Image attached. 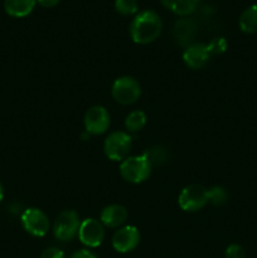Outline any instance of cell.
I'll return each instance as SVG.
<instances>
[{
	"instance_id": "obj_24",
	"label": "cell",
	"mask_w": 257,
	"mask_h": 258,
	"mask_svg": "<svg viewBox=\"0 0 257 258\" xmlns=\"http://www.w3.org/2000/svg\"><path fill=\"white\" fill-rule=\"evenodd\" d=\"M38 4L44 8H53L59 3V0H37Z\"/></svg>"
},
{
	"instance_id": "obj_6",
	"label": "cell",
	"mask_w": 257,
	"mask_h": 258,
	"mask_svg": "<svg viewBox=\"0 0 257 258\" xmlns=\"http://www.w3.org/2000/svg\"><path fill=\"white\" fill-rule=\"evenodd\" d=\"M141 95V87L138 81L133 77H120L113 82L112 96L121 105H131L139 100Z\"/></svg>"
},
{
	"instance_id": "obj_4",
	"label": "cell",
	"mask_w": 257,
	"mask_h": 258,
	"mask_svg": "<svg viewBox=\"0 0 257 258\" xmlns=\"http://www.w3.org/2000/svg\"><path fill=\"white\" fill-rule=\"evenodd\" d=\"M80 216L76 211H63L58 214L53 226L55 238L67 242L75 238L80 231Z\"/></svg>"
},
{
	"instance_id": "obj_21",
	"label": "cell",
	"mask_w": 257,
	"mask_h": 258,
	"mask_svg": "<svg viewBox=\"0 0 257 258\" xmlns=\"http://www.w3.org/2000/svg\"><path fill=\"white\" fill-rule=\"evenodd\" d=\"M224 256L226 258H246V252L239 244L234 243L227 247Z\"/></svg>"
},
{
	"instance_id": "obj_16",
	"label": "cell",
	"mask_w": 257,
	"mask_h": 258,
	"mask_svg": "<svg viewBox=\"0 0 257 258\" xmlns=\"http://www.w3.org/2000/svg\"><path fill=\"white\" fill-rule=\"evenodd\" d=\"M145 123H146L145 112L140 110H135L131 113H128V116L126 117L125 127L126 130L130 131V133H138V131L143 130Z\"/></svg>"
},
{
	"instance_id": "obj_11",
	"label": "cell",
	"mask_w": 257,
	"mask_h": 258,
	"mask_svg": "<svg viewBox=\"0 0 257 258\" xmlns=\"http://www.w3.org/2000/svg\"><path fill=\"white\" fill-rule=\"evenodd\" d=\"M211 57L212 55L207 48V44H202V43L189 45L183 53V59L185 64L193 70H199V68L204 67L209 62Z\"/></svg>"
},
{
	"instance_id": "obj_10",
	"label": "cell",
	"mask_w": 257,
	"mask_h": 258,
	"mask_svg": "<svg viewBox=\"0 0 257 258\" xmlns=\"http://www.w3.org/2000/svg\"><path fill=\"white\" fill-rule=\"evenodd\" d=\"M140 233L134 226H126L118 229L112 237V247L120 253H127L138 247Z\"/></svg>"
},
{
	"instance_id": "obj_5",
	"label": "cell",
	"mask_w": 257,
	"mask_h": 258,
	"mask_svg": "<svg viewBox=\"0 0 257 258\" xmlns=\"http://www.w3.org/2000/svg\"><path fill=\"white\" fill-rule=\"evenodd\" d=\"M209 202L208 189L199 184L185 186L179 196V206L185 212H196Z\"/></svg>"
},
{
	"instance_id": "obj_14",
	"label": "cell",
	"mask_w": 257,
	"mask_h": 258,
	"mask_svg": "<svg viewBox=\"0 0 257 258\" xmlns=\"http://www.w3.org/2000/svg\"><path fill=\"white\" fill-rule=\"evenodd\" d=\"M161 4L176 15H189L197 9L199 0H160Z\"/></svg>"
},
{
	"instance_id": "obj_22",
	"label": "cell",
	"mask_w": 257,
	"mask_h": 258,
	"mask_svg": "<svg viewBox=\"0 0 257 258\" xmlns=\"http://www.w3.org/2000/svg\"><path fill=\"white\" fill-rule=\"evenodd\" d=\"M40 258H66L63 251H60L59 248H55V247H49V248L44 249Z\"/></svg>"
},
{
	"instance_id": "obj_9",
	"label": "cell",
	"mask_w": 257,
	"mask_h": 258,
	"mask_svg": "<svg viewBox=\"0 0 257 258\" xmlns=\"http://www.w3.org/2000/svg\"><path fill=\"white\" fill-rule=\"evenodd\" d=\"M78 238L85 246L91 247V248L98 247L105 238V229H103L102 223L93 218L85 219L81 222Z\"/></svg>"
},
{
	"instance_id": "obj_23",
	"label": "cell",
	"mask_w": 257,
	"mask_h": 258,
	"mask_svg": "<svg viewBox=\"0 0 257 258\" xmlns=\"http://www.w3.org/2000/svg\"><path fill=\"white\" fill-rule=\"evenodd\" d=\"M71 258H98L93 252L88 251V249H80L76 251L75 253L71 256Z\"/></svg>"
},
{
	"instance_id": "obj_8",
	"label": "cell",
	"mask_w": 257,
	"mask_h": 258,
	"mask_svg": "<svg viewBox=\"0 0 257 258\" xmlns=\"http://www.w3.org/2000/svg\"><path fill=\"white\" fill-rule=\"evenodd\" d=\"M85 128L88 135H101L110 126V115L102 106H93L85 115Z\"/></svg>"
},
{
	"instance_id": "obj_13",
	"label": "cell",
	"mask_w": 257,
	"mask_h": 258,
	"mask_svg": "<svg viewBox=\"0 0 257 258\" xmlns=\"http://www.w3.org/2000/svg\"><path fill=\"white\" fill-rule=\"evenodd\" d=\"M35 4L37 0H4V9L10 17L23 18L33 12Z\"/></svg>"
},
{
	"instance_id": "obj_19",
	"label": "cell",
	"mask_w": 257,
	"mask_h": 258,
	"mask_svg": "<svg viewBox=\"0 0 257 258\" xmlns=\"http://www.w3.org/2000/svg\"><path fill=\"white\" fill-rule=\"evenodd\" d=\"M209 194V202L214 206H223L228 199V193L222 186H213L208 190Z\"/></svg>"
},
{
	"instance_id": "obj_15",
	"label": "cell",
	"mask_w": 257,
	"mask_h": 258,
	"mask_svg": "<svg viewBox=\"0 0 257 258\" xmlns=\"http://www.w3.org/2000/svg\"><path fill=\"white\" fill-rule=\"evenodd\" d=\"M239 28L247 34L257 33V5H251L239 17Z\"/></svg>"
},
{
	"instance_id": "obj_7",
	"label": "cell",
	"mask_w": 257,
	"mask_h": 258,
	"mask_svg": "<svg viewBox=\"0 0 257 258\" xmlns=\"http://www.w3.org/2000/svg\"><path fill=\"white\" fill-rule=\"evenodd\" d=\"M23 228L34 237H43L49 231V219L44 212L38 208H29L22 214Z\"/></svg>"
},
{
	"instance_id": "obj_20",
	"label": "cell",
	"mask_w": 257,
	"mask_h": 258,
	"mask_svg": "<svg viewBox=\"0 0 257 258\" xmlns=\"http://www.w3.org/2000/svg\"><path fill=\"white\" fill-rule=\"evenodd\" d=\"M207 48H208L211 55L222 54V53L226 52L227 42L224 38H214V39H212L211 42L207 44Z\"/></svg>"
},
{
	"instance_id": "obj_2",
	"label": "cell",
	"mask_w": 257,
	"mask_h": 258,
	"mask_svg": "<svg viewBox=\"0 0 257 258\" xmlns=\"http://www.w3.org/2000/svg\"><path fill=\"white\" fill-rule=\"evenodd\" d=\"M120 173L128 183H143L150 176L151 164L145 155L128 156L121 163Z\"/></svg>"
},
{
	"instance_id": "obj_17",
	"label": "cell",
	"mask_w": 257,
	"mask_h": 258,
	"mask_svg": "<svg viewBox=\"0 0 257 258\" xmlns=\"http://www.w3.org/2000/svg\"><path fill=\"white\" fill-rule=\"evenodd\" d=\"M144 155L150 161L151 166L160 165V164L165 163L166 159H168V151L164 148H161V146H155V148H151L150 150L146 151Z\"/></svg>"
},
{
	"instance_id": "obj_1",
	"label": "cell",
	"mask_w": 257,
	"mask_h": 258,
	"mask_svg": "<svg viewBox=\"0 0 257 258\" xmlns=\"http://www.w3.org/2000/svg\"><path fill=\"white\" fill-rule=\"evenodd\" d=\"M163 22L154 10H143L135 15L130 24L131 39L138 44H149L160 35Z\"/></svg>"
},
{
	"instance_id": "obj_12",
	"label": "cell",
	"mask_w": 257,
	"mask_h": 258,
	"mask_svg": "<svg viewBox=\"0 0 257 258\" xmlns=\"http://www.w3.org/2000/svg\"><path fill=\"white\" fill-rule=\"evenodd\" d=\"M127 219V211L120 204H111L101 212V223L110 228L122 226Z\"/></svg>"
},
{
	"instance_id": "obj_25",
	"label": "cell",
	"mask_w": 257,
	"mask_h": 258,
	"mask_svg": "<svg viewBox=\"0 0 257 258\" xmlns=\"http://www.w3.org/2000/svg\"><path fill=\"white\" fill-rule=\"evenodd\" d=\"M3 198H4V190H3V185L0 184V202L3 201Z\"/></svg>"
},
{
	"instance_id": "obj_3",
	"label": "cell",
	"mask_w": 257,
	"mask_h": 258,
	"mask_svg": "<svg viewBox=\"0 0 257 258\" xmlns=\"http://www.w3.org/2000/svg\"><path fill=\"white\" fill-rule=\"evenodd\" d=\"M131 145H133V140L127 133L115 131L106 138L103 150L110 160L122 161L127 158L131 150Z\"/></svg>"
},
{
	"instance_id": "obj_18",
	"label": "cell",
	"mask_w": 257,
	"mask_h": 258,
	"mask_svg": "<svg viewBox=\"0 0 257 258\" xmlns=\"http://www.w3.org/2000/svg\"><path fill=\"white\" fill-rule=\"evenodd\" d=\"M138 8L139 7L136 0H115V9L121 15L136 14Z\"/></svg>"
}]
</instances>
